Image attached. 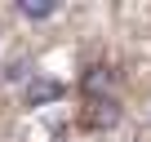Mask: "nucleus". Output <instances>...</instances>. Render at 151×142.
I'll return each instance as SVG.
<instances>
[{
    "label": "nucleus",
    "mask_w": 151,
    "mask_h": 142,
    "mask_svg": "<svg viewBox=\"0 0 151 142\" xmlns=\"http://www.w3.org/2000/svg\"><path fill=\"white\" fill-rule=\"evenodd\" d=\"M62 93H67V85H62V80L31 76V80H27V89H22V102H27V107H45V102H58Z\"/></svg>",
    "instance_id": "nucleus-1"
},
{
    "label": "nucleus",
    "mask_w": 151,
    "mask_h": 142,
    "mask_svg": "<svg viewBox=\"0 0 151 142\" xmlns=\"http://www.w3.org/2000/svg\"><path fill=\"white\" fill-rule=\"evenodd\" d=\"M18 14L31 18V22H45V18L58 14V0H18Z\"/></svg>",
    "instance_id": "nucleus-2"
},
{
    "label": "nucleus",
    "mask_w": 151,
    "mask_h": 142,
    "mask_svg": "<svg viewBox=\"0 0 151 142\" xmlns=\"http://www.w3.org/2000/svg\"><path fill=\"white\" fill-rule=\"evenodd\" d=\"M0 80H5V71H0Z\"/></svg>",
    "instance_id": "nucleus-3"
}]
</instances>
